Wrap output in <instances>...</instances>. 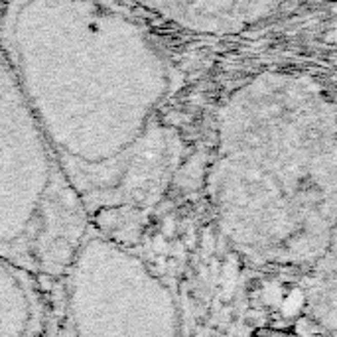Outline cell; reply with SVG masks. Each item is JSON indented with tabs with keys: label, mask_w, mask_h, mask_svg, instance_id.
Segmentation results:
<instances>
[{
	"label": "cell",
	"mask_w": 337,
	"mask_h": 337,
	"mask_svg": "<svg viewBox=\"0 0 337 337\" xmlns=\"http://www.w3.org/2000/svg\"><path fill=\"white\" fill-rule=\"evenodd\" d=\"M138 8L197 34H233L261 20L278 0H132Z\"/></svg>",
	"instance_id": "obj_1"
}]
</instances>
